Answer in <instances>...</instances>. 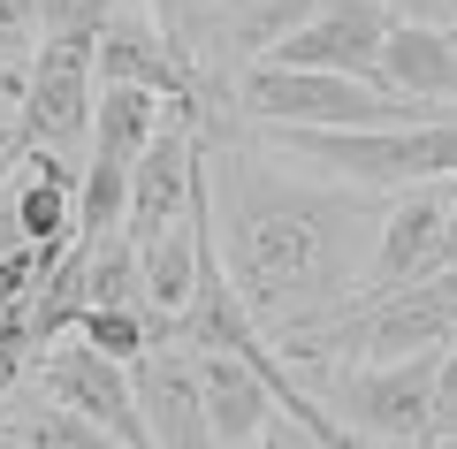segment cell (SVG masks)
Masks as SVG:
<instances>
[{
	"label": "cell",
	"mask_w": 457,
	"mask_h": 449,
	"mask_svg": "<svg viewBox=\"0 0 457 449\" xmlns=\"http://www.w3.org/2000/svg\"><path fill=\"white\" fill-rule=\"evenodd\" d=\"M198 176H206L213 267L260 336H297L359 289L389 191H359L320 168L297 176L275 153L260 161L228 122L198 129Z\"/></svg>",
	"instance_id": "1"
},
{
	"label": "cell",
	"mask_w": 457,
	"mask_h": 449,
	"mask_svg": "<svg viewBox=\"0 0 457 449\" xmlns=\"http://www.w3.org/2000/svg\"><path fill=\"white\" fill-rule=\"evenodd\" d=\"M267 145L282 161H305L336 183H359V191H404V183L457 168V107L374 129H267Z\"/></svg>",
	"instance_id": "2"
},
{
	"label": "cell",
	"mask_w": 457,
	"mask_h": 449,
	"mask_svg": "<svg viewBox=\"0 0 457 449\" xmlns=\"http://www.w3.org/2000/svg\"><path fill=\"white\" fill-rule=\"evenodd\" d=\"M228 107L252 114L260 129H374V122L442 114V107H427L411 92H389V84L336 77V69H290V62H245Z\"/></svg>",
	"instance_id": "3"
},
{
	"label": "cell",
	"mask_w": 457,
	"mask_h": 449,
	"mask_svg": "<svg viewBox=\"0 0 457 449\" xmlns=\"http://www.w3.org/2000/svg\"><path fill=\"white\" fill-rule=\"evenodd\" d=\"M328 388V412L351 442H435V396H442V351L381 358V366H328L305 373Z\"/></svg>",
	"instance_id": "4"
},
{
	"label": "cell",
	"mask_w": 457,
	"mask_h": 449,
	"mask_svg": "<svg viewBox=\"0 0 457 449\" xmlns=\"http://www.w3.org/2000/svg\"><path fill=\"white\" fill-rule=\"evenodd\" d=\"M389 23H396L389 0H312V8L260 54V62L336 69V77H366V84H381V46H389Z\"/></svg>",
	"instance_id": "5"
},
{
	"label": "cell",
	"mask_w": 457,
	"mask_h": 449,
	"mask_svg": "<svg viewBox=\"0 0 457 449\" xmlns=\"http://www.w3.org/2000/svg\"><path fill=\"white\" fill-rule=\"evenodd\" d=\"M442 229H450V183H442V176L389 191V198H381L374 252H366V274H359V289H351V297H374V289H396V282H420V274L450 267ZM351 297H343V305H351Z\"/></svg>",
	"instance_id": "6"
},
{
	"label": "cell",
	"mask_w": 457,
	"mask_h": 449,
	"mask_svg": "<svg viewBox=\"0 0 457 449\" xmlns=\"http://www.w3.org/2000/svg\"><path fill=\"white\" fill-rule=\"evenodd\" d=\"M31 388H38V396H54V403H69V412L92 419V427H107L122 449H153L145 442V419H137V396H130V366L99 358L92 343L54 336L46 351L31 358Z\"/></svg>",
	"instance_id": "7"
},
{
	"label": "cell",
	"mask_w": 457,
	"mask_h": 449,
	"mask_svg": "<svg viewBox=\"0 0 457 449\" xmlns=\"http://www.w3.org/2000/svg\"><path fill=\"white\" fill-rule=\"evenodd\" d=\"M198 191V122H191V99L161 114V129L145 137V153L130 161V206H122V237L145 252L161 229H176L191 213Z\"/></svg>",
	"instance_id": "8"
},
{
	"label": "cell",
	"mask_w": 457,
	"mask_h": 449,
	"mask_svg": "<svg viewBox=\"0 0 457 449\" xmlns=\"http://www.w3.org/2000/svg\"><path fill=\"white\" fill-rule=\"evenodd\" d=\"M92 38H38L23 62V145L69 153L92 129Z\"/></svg>",
	"instance_id": "9"
},
{
	"label": "cell",
	"mask_w": 457,
	"mask_h": 449,
	"mask_svg": "<svg viewBox=\"0 0 457 449\" xmlns=\"http://www.w3.org/2000/svg\"><path fill=\"white\" fill-rule=\"evenodd\" d=\"M130 396H137V419H145V442L153 449H213L191 351H183L176 336H161L145 358H130Z\"/></svg>",
	"instance_id": "10"
},
{
	"label": "cell",
	"mask_w": 457,
	"mask_h": 449,
	"mask_svg": "<svg viewBox=\"0 0 457 449\" xmlns=\"http://www.w3.org/2000/svg\"><path fill=\"white\" fill-rule=\"evenodd\" d=\"M92 77L99 84H145V92H161V99H191L183 62L168 54L161 23H153L137 0L107 8V23H99V38H92Z\"/></svg>",
	"instance_id": "11"
},
{
	"label": "cell",
	"mask_w": 457,
	"mask_h": 449,
	"mask_svg": "<svg viewBox=\"0 0 457 449\" xmlns=\"http://www.w3.org/2000/svg\"><path fill=\"white\" fill-rule=\"evenodd\" d=\"M8 198H16V229L31 252L62 259L69 244V221H77V168L69 153H46V145H23L16 176H8Z\"/></svg>",
	"instance_id": "12"
},
{
	"label": "cell",
	"mask_w": 457,
	"mask_h": 449,
	"mask_svg": "<svg viewBox=\"0 0 457 449\" xmlns=\"http://www.w3.org/2000/svg\"><path fill=\"white\" fill-rule=\"evenodd\" d=\"M381 84L389 92H411L427 107H457V31L427 16H396L389 23V46H381Z\"/></svg>",
	"instance_id": "13"
},
{
	"label": "cell",
	"mask_w": 457,
	"mask_h": 449,
	"mask_svg": "<svg viewBox=\"0 0 457 449\" xmlns=\"http://www.w3.org/2000/svg\"><path fill=\"white\" fill-rule=\"evenodd\" d=\"M168 107H176V99L145 92V84H99L92 92V129H84V137H92L99 161H137Z\"/></svg>",
	"instance_id": "14"
},
{
	"label": "cell",
	"mask_w": 457,
	"mask_h": 449,
	"mask_svg": "<svg viewBox=\"0 0 457 449\" xmlns=\"http://www.w3.org/2000/svg\"><path fill=\"white\" fill-rule=\"evenodd\" d=\"M0 427L16 434L23 449H122V442H114L107 427H92V419H77V412H69V403L38 396V388H31V396H23V403H16V396L0 403Z\"/></svg>",
	"instance_id": "15"
},
{
	"label": "cell",
	"mask_w": 457,
	"mask_h": 449,
	"mask_svg": "<svg viewBox=\"0 0 457 449\" xmlns=\"http://www.w3.org/2000/svg\"><path fill=\"white\" fill-rule=\"evenodd\" d=\"M69 336L92 343V351L114 358V366H130V358H145L153 343L168 336V320H161V312H145V305H92V312H77Z\"/></svg>",
	"instance_id": "16"
},
{
	"label": "cell",
	"mask_w": 457,
	"mask_h": 449,
	"mask_svg": "<svg viewBox=\"0 0 457 449\" xmlns=\"http://www.w3.org/2000/svg\"><path fill=\"white\" fill-rule=\"evenodd\" d=\"M122 206H130V161H99L77 176V221H69V237L77 244H99L122 229Z\"/></svg>",
	"instance_id": "17"
},
{
	"label": "cell",
	"mask_w": 457,
	"mask_h": 449,
	"mask_svg": "<svg viewBox=\"0 0 457 449\" xmlns=\"http://www.w3.org/2000/svg\"><path fill=\"white\" fill-rule=\"evenodd\" d=\"M31 46H38V0H0V84H23Z\"/></svg>",
	"instance_id": "18"
},
{
	"label": "cell",
	"mask_w": 457,
	"mask_h": 449,
	"mask_svg": "<svg viewBox=\"0 0 457 449\" xmlns=\"http://www.w3.org/2000/svg\"><path fill=\"white\" fill-rule=\"evenodd\" d=\"M46 267H54V259L31 252V244L0 252V320H8V312H31V297H38V282H46Z\"/></svg>",
	"instance_id": "19"
},
{
	"label": "cell",
	"mask_w": 457,
	"mask_h": 449,
	"mask_svg": "<svg viewBox=\"0 0 457 449\" xmlns=\"http://www.w3.org/2000/svg\"><path fill=\"white\" fill-rule=\"evenodd\" d=\"M38 351H46V343L31 336V312H8V320H0V403L31 381V358Z\"/></svg>",
	"instance_id": "20"
},
{
	"label": "cell",
	"mask_w": 457,
	"mask_h": 449,
	"mask_svg": "<svg viewBox=\"0 0 457 449\" xmlns=\"http://www.w3.org/2000/svg\"><path fill=\"white\" fill-rule=\"evenodd\" d=\"M245 449H320V442H312V434H305V427H297V419H282V412H275V419H267V427H260V434H252V442H245Z\"/></svg>",
	"instance_id": "21"
},
{
	"label": "cell",
	"mask_w": 457,
	"mask_h": 449,
	"mask_svg": "<svg viewBox=\"0 0 457 449\" xmlns=\"http://www.w3.org/2000/svg\"><path fill=\"white\" fill-rule=\"evenodd\" d=\"M457 434V373H442V396H435V442Z\"/></svg>",
	"instance_id": "22"
},
{
	"label": "cell",
	"mask_w": 457,
	"mask_h": 449,
	"mask_svg": "<svg viewBox=\"0 0 457 449\" xmlns=\"http://www.w3.org/2000/svg\"><path fill=\"white\" fill-rule=\"evenodd\" d=\"M23 229H16V198H8V183H0V252H16Z\"/></svg>",
	"instance_id": "23"
},
{
	"label": "cell",
	"mask_w": 457,
	"mask_h": 449,
	"mask_svg": "<svg viewBox=\"0 0 457 449\" xmlns=\"http://www.w3.org/2000/svg\"><path fill=\"white\" fill-rule=\"evenodd\" d=\"M351 449H435V442H351Z\"/></svg>",
	"instance_id": "24"
},
{
	"label": "cell",
	"mask_w": 457,
	"mask_h": 449,
	"mask_svg": "<svg viewBox=\"0 0 457 449\" xmlns=\"http://www.w3.org/2000/svg\"><path fill=\"white\" fill-rule=\"evenodd\" d=\"M0 449H23V442H16V434H8V427H0Z\"/></svg>",
	"instance_id": "25"
},
{
	"label": "cell",
	"mask_w": 457,
	"mask_h": 449,
	"mask_svg": "<svg viewBox=\"0 0 457 449\" xmlns=\"http://www.w3.org/2000/svg\"><path fill=\"white\" fill-rule=\"evenodd\" d=\"M435 449H457V434H450V442H435Z\"/></svg>",
	"instance_id": "26"
}]
</instances>
